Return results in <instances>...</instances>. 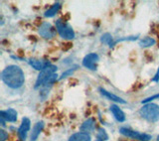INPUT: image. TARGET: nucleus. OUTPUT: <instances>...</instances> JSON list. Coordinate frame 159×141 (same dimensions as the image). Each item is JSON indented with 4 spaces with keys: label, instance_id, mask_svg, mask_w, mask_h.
<instances>
[{
    "label": "nucleus",
    "instance_id": "22",
    "mask_svg": "<svg viewBox=\"0 0 159 141\" xmlns=\"http://www.w3.org/2000/svg\"><path fill=\"white\" fill-rule=\"evenodd\" d=\"M153 80H154V82H158V80H159V69H158V72L155 75V78L153 79Z\"/></svg>",
    "mask_w": 159,
    "mask_h": 141
},
{
    "label": "nucleus",
    "instance_id": "7",
    "mask_svg": "<svg viewBox=\"0 0 159 141\" xmlns=\"http://www.w3.org/2000/svg\"><path fill=\"white\" fill-rule=\"evenodd\" d=\"M55 33H56V30H55L51 26V24H49V23H44L39 28V34L45 39H50L54 37Z\"/></svg>",
    "mask_w": 159,
    "mask_h": 141
},
{
    "label": "nucleus",
    "instance_id": "19",
    "mask_svg": "<svg viewBox=\"0 0 159 141\" xmlns=\"http://www.w3.org/2000/svg\"><path fill=\"white\" fill-rule=\"evenodd\" d=\"M102 42H104V43H107V44H108L109 46H112V38H111V36L109 34H106V35H103L102 36Z\"/></svg>",
    "mask_w": 159,
    "mask_h": 141
},
{
    "label": "nucleus",
    "instance_id": "2",
    "mask_svg": "<svg viewBox=\"0 0 159 141\" xmlns=\"http://www.w3.org/2000/svg\"><path fill=\"white\" fill-rule=\"evenodd\" d=\"M139 114L149 122H156L159 120V105L155 103H146L140 108Z\"/></svg>",
    "mask_w": 159,
    "mask_h": 141
},
{
    "label": "nucleus",
    "instance_id": "17",
    "mask_svg": "<svg viewBox=\"0 0 159 141\" xmlns=\"http://www.w3.org/2000/svg\"><path fill=\"white\" fill-rule=\"evenodd\" d=\"M154 44H155V40L151 37H145L139 42V45H140L141 47H149V46H152Z\"/></svg>",
    "mask_w": 159,
    "mask_h": 141
},
{
    "label": "nucleus",
    "instance_id": "5",
    "mask_svg": "<svg viewBox=\"0 0 159 141\" xmlns=\"http://www.w3.org/2000/svg\"><path fill=\"white\" fill-rule=\"evenodd\" d=\"M119 132L121 134L125 135V136L129 137V138H132V139H135V140H139V141H148L151 139L150 135H148L146 133H141V132H138V131H134V130H131L129 128H125V127H122L119 129Z\"/></svg>",
    "mask_w": 159,
    "mask_h": 141
},
{
    "label": "nucleus",
    "instance_id": "12",
    "mask_svg": "<svg viewBox=\"0 0 159 141\" xmlns=\"http://www.w3.org/2000/svg\"><path fill=\"white\" fill-rule=\"evenodd\" d=\"M69 141H92V138L86 132H78L73 134L69 138Z\"/></svg>",
    "mask_w": 159,
    "mask_h": 141
},
{
    "label": "nucleus",
    "instance_id": "14",
    "mask_svg": "<svg viewBox=\"0 0 159 141\" xmlns=\"http://www.w3.org/2000/svg\"><path fill=\"white\" fill-rule=\"evenodd\" d=\"M99 90H101V93L104 95V97H107V98H109L111 100H112V102H119V103H123V104H124V103H126L125 100H123L121 98H119V97H117V95H116V94H113V93H111L107 92V90H106V89H99Z\"/></svg>",
    "mask_w": 159,
    "mask_h": 141
},
{
    "label": "nucleus",
    "instance_id": "13",
    "mask_svg": "<svg viewBox=\"0 0 159 141\" xmlns=\"http://www.w3.org/2000/svg\"><path fill=\"white\" fill-rule=\"evenodd\" d=\"M44 128V122L43 121H39L35 124V126L33 127V130H32V133H31V141H35L38 136L41 133V131Z\"/></svg>",
    "mask_w": 159,
    "mask_h": 141
},
{
    "label": "nucleus",
    "instance_id": "9",
    "mask_svg": "<svg viewBox=\"0 0 159 141\" xmlns=\"http://www.w3.org/2000/svg\"><path fill=\"white\" fill-rule=\"evenodd\" d=\"M0 115H1L0 117L9 122H14V121H16V119H17V112H16V110L13 108H9L7 110H1Z\"/></svg>",
    "mask_w": 159,
    "mask_h": 141
},
{
    "label": "nucleus",
    "instance_id": "23",
    "mask_svg": "<svg viewBox=\"0 0 159 141\" xmlns=\"http://www.w3.org/2000/svg\"><path fill=\"white\" fill-rule=\"evenodd\" d=\"M157 141H159V135H158V136H157Z\"/></svg>",
    "mask_w": 159,
    "mask_h": 141
},
{
    "label": "nucleus",
    "instance_id": "10",
    "mask_svg": "<svg viewBox=\"0 0 159 141\" xmlns=\"http://www.w3.org/2000/svg\"><path fill=\"white\" fill-rule=\"evenodd\" d=\"M29 64L32 68H34L37 70H41V72L44 69H46L47 67L50 66L49 61H46V60H34L33 59V60H30Z\"/></svg>",
    "mask_w": 159,
    "mask_h": 141
},
{
    "label": "nucleus",
    "instance_id": "20",
    "mask_svg": "<svg viewBox=\"0 0 159 141\" xmlns=\"http://www.w3.org/2000/svg\"><path fill=\"white\" fill-rule=\"evenodd\" d=\"M75 68H77V67H75ZM71 69V70H66V72H65V73H63V75H61V78H60L59 80H62V79H64V78H66L67 77V75H71V74H73V72H74V70H76V69Z\"/></svg>",
    "mask_w": 159,
    "mask_h": 141
},
{
    "label": "nucleus",
    "instance_id": "16",
    "mask_svg": "<svg viewBox=\"0 0 159 141\" xmlns=\"http://www.w3.org/2000/svg\"><path fill=\"white\" fill-rule=\"evenodd\" d=\"M60 8H61V4H60V3L54 4L51 8L48 9L47 11L45 12V14H44V15H45V17H53L54 15L59 11Z\"/></svg>",
    "mask_w": 159,
    "mask_h": 141
},
{
    "label": "nucleus",
    "instance_id": "3",
    "mask_svg": "<svg viewBox=\"0 0 159 141\" xmlns=\"http://www.w3.org/2000/svg\"><path fill=\"white\" fill-rule=\"evenodd\" d=\"M57 70V67L56 66H53V65H50L49 67H47L46 69H44L42 72H40L37 80H36V84H35V88H39V87H42L45 84H46L48 80L51 79V77L53 75H55Z\"/></svg>",
    "mask_w": 159,
    "mask_h": 141
},
{
    "label": "nucleus",
    "instance_id": "15",
    "mask_svg": "<svg viewBox=\"0 0 159 141\" xmlns=\"http://www.w3.org/2000/svg\"><path fill=\"white\" fill-rule=\"evenodd\" d=\"M94 128V119L93 118H89L84 121L82 126H81V130L82 131H86V132H91L93 131Z\"/></svg>",
    "mask_w": 159,
    "mask_h": 141
},
{
    "label": "nucleus",
    "instance_id": "4",
    "mask_svg": "<svg viewBox=\"0 0 159 141\" xmlns=\"http://www.w3.org/2000/svg\"><path fill=\"white\" fill-rule=\"evenodd\" d=\"M56 29L60 36L64 39H73L75 37V32L72 27L61 19H58L56 21Z\"/></svg>",
    "mask_w": 159,
    "mask_h": 141
},
{
    "label": "nucleus",
    "instance_id": "1",
    "mask_svg": "<svg viewBox=\"0 0 159 141\" xmlns=\"http://www.w3.org/2000/svg\"><path fill=\"white\" fill-rule=\"evenodd\" d=\"M1 79L7 87L14 89L21 88L25 83V75L23 70L15 65L8 66L2 70Z\"/></svg>",
    "mask_w": 159,
    "mask_h": 141
},
{
    "label": "nucleus",
    "instance_id": "11",
    "mask_svg": "<svg viewBox=\"0 0 159 141\" xmlns=\"http://www.w3.org/2000/svg\"><path fill=\"white\" fill-rule=\"evenodd\" d=\"M111 111L112 112L113 116L116 117L117 121L123 122L124 120H125V114H124V112L117 107V105H116V104L111 105Z\"/></svg>",
    "mask_w": 159,
    "mask_h": 141
},
{
    "label": "nucleus",
    "instance_id": "8",
    "mask_svg": "<svg viewBox=\"0 0 159 141\" xmlns=\"http://www.w3.org/2000/svg\"><path fill=\"white\" fill-rule=\"evenodd\" d=\"M30 124H31V122H30L29 118L24 117L22 119V123H21V125H20L19 130H18V135H19L20 139H21L22 141L26 140L27 133H28L29 129H30Z\"/></svg>",
    "mask_w": 159,
    "mask_h": 141
},
{
    "label": "nucleus",
    "instance_id": "18",
    "mask_svg": "<svg viewBox=\"0 0 159 141\" xmlns=\"http://www.w3.org/2000/svg\"><path fill=\"white\" fill-rule=\"evenodd\" d=\"M107 138H108V136L106 132V130L102 129V128H99L98 132L97 134V140L98 141H106Z\"/></svg>",
    "mask_w": 159,
    "mask_h": 141
},
{
    "label": "nucleus",
    "instance_id": "6",
    "mask_svg": "<svg viewBox=\"0 0 159 141\" xmlns=\"http://www.w3.org/2000/svg\"><path fill=\"white\" fill-rule=\"evenodd\" d=\"M98 59H99L98 55L96 53H91L87 55L83 60L84 67H86L87 69H89V70H97V64L98 62Z\"/></svg>",
    "mask_w": 159,
    "mask_h": 141
},
{
    "label": "nucleus",
    "instance_id": "21",
    "mask_svg": "<svg viewBox=\"0 0 159 141\" xmlns=\"http://www.w3.org/2000/svg\"><path fill=\"white\" fill-rule=\"evenodd\" d=\"M8 137V134L4 130H0V141H5Z\"/></svg>",
    "mask_w": 159,
    "mask_h": 141
}]
</instances>
